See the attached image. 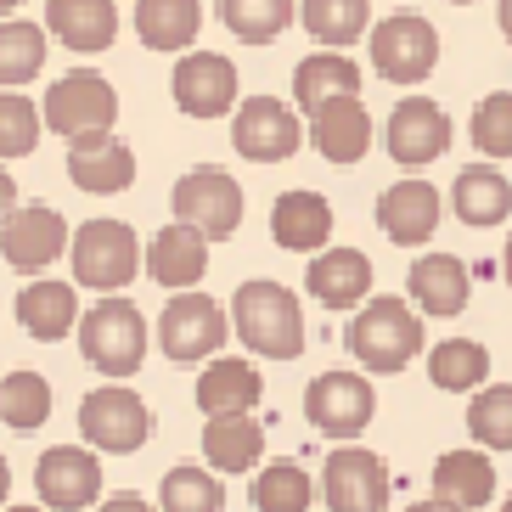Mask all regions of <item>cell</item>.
<instances>
[{"label":"cell","instance_id":"obj_1","mask_svg":"<svg viewBox=\"0 0 512 512\" xmlns=\"http://www.w3.org/2000/svg\"><path fill=\"white\" fill-rule=\"evenodd\" d=\"M231 332L259 361H293L304 349V304L282 282H242L231 299Z\"/></svg>","mask_w":512,"mask_h":512},{"label":"cell","instance_id":"obj_2","mask_svg":"<svg viewBox=\"0 0 512 512\" xmlns=\"http://www.w3.org/2000/svg\"><path fill=\"white\" fill-rule=\"evenodd\" d=\"M344 349L366 366V372L394 377V372H406L422 349H428V338H422V316L411 310V304H400V299H366L361 310L349 316V327H344Z\"/></svg>","mask_w":512,"mask_h":512},{"label":"cell","instance_id":"obj_3","mask_svg":"<svg viewBox=\"0 0 512 512\" xmlns=\"http://www.w3.org/2000/svg\"><path fill=\"white\" fill-rule=\"evenodd\" d=\"M79 355L102 377H136L141 361H147V321H141V310L130 299H119V293L91 304L85 321H79Z\"/></svg>","mask_w":512,"mask_h":512},{"label":"cell","instance_id":"obj_4","mask_svg":"<svg viewBox=\"0 0 512 512\" xmlns=\"http://www.w3.org/2000/svg\"><path fill=\"white\" fill-rule=\"evenodd\" d=\"M68 265H74L79 287H96V293H119V287L136 282V271H147V248L124 220H85L74 231V248H68Z\"/></svg>","mask_w":512,"mask_h":512},{"label":"cell","instance_id":"obj_5","mask_svg":"<svg viewBox=\"0 0 512 512\" xmlns=\"http://www.w3.org/2000/svg\"><path fill=\"white\" fill-rule=\"evenodd\" d=\"M231 316L220 310V299L209 293H175L158 316V349H164L175 366H209L220 349H226Z\"/></svg>","mask_w":512,"mask_h":512},{"label":"cell","instance_id":"obj_6","mask_svg":"<svg viewBox=\"0 0 512 512\" xmlns=\"http://www.w3.org/2000/svg\"><path fill=\"white\" fill-rule=\"evenodd\" d=\"M366 46H372V68L394 85H422L439 62V34L422 12H389L383 23H372Z\"/></svg>","mask_w":512,"mask_h":512},{"label":"cell","instance_id":"obj_7","mask_svg":"<svg viewBox=\"0 0 512 512\" xmlns=\"http://www.w3.org/2000/svg\"><path fill=\"white\" fill-rule=\"evenodd\" d=\"M79 434L91 439L96 451L130 456L152 439V406L141 394H130L124 383H102L79 400Z\"/></svg>","mask_w":512,"mask_h":512},{"label":"cell","instance_id":"obj_8","mask_svg":"<svg viewBox=\"0 0 512 512\" xmlns=\"http://www.w3.org/2000/svg\"><path fill=\"white\" fill-rule=\"evenodd\" d=\"M169 209H175V220L197 226L209 242H226V237H237V226H242V186L231 181L226 169L197 164L175 181Z\"/></svg>","mask_w":512,"mask_h":512},{"label":"cell","instance_id":"obj_9","mask_svg":"<svg viewBox=\"0 0 512 512\" xmlns=\"http://www.w3.org/2000/svg\"><path fill=\"white\" fill-rule=\"evenodd\" d=\"M394 496L389 462L366 445H338L321 462V501L332 512H383Z\"/></svg>","mask_w":512,"mask_h":512},{"label":"cell","instance_id":"obj_10","mask_svg":"<svg viewBox=\"0 0 512 512\" xmlns=\"http://www.w3.org/2000/svg\"><path fill=\"white\" fill-rule=\"evenodd\" d=\"M40 107H46V130L74 141V136L113 130V119H119V91H113L96 68H74V74L51 79V91Z\"/></svg>","mask_w":512,"mask_h":512},{"label":"cell","instance_id":"obj_11","mask_svg":"<svg viewBox=\"0 0 512 512\" xmlns=\"http://www.w3.org/2000/svg\"><path fill=\"white\" fill-rule=\"evenodd\" d=\"M304 417H310V428L327 434V439H355V434H366L372 417H377V389L361 372H321V377H310V389H304Z\"/></svg>","mask_w":512,"mask_h":512},{"label":"cell","instance_id":"obj_12","mask_svg":"<svg viewBox=\"0 0 512 512\" xmlns=\"http://www.w3.org/2000/svg\"><path fill=\"white\" fill-rule=\"evenodd\" d=\"M68 248H74V231H68V220H62L51 203H23V209L0 226V254H6V265L23 271V276H46Z\"/></svg>","mask_w":512,"mask_h":512},{"label":"cell","instance_id":"obj_13","mask_svg":"<svg viewBox=\"0 0 512 512\" xmlns=\"http://www.w3.org/2000/svg\"><path fill=\"white\" fill-rule=\"evenodd\" d=\"M304 141V124L299 113L276 96H248V102L231 113V147L248 158V164H282L293 158Z\"/></svg>","mask_w":512,"mask_h":512},{"label":"cell","instance_id":"obj_14","mask_svg":"<svg viewBox=\"0 0 512 512\" xmlns=\"http://www.w3.org/2000/svg\"><path fill=\"white\" fill-rule=\"evenodd\" d=\"M383 147H389V158L400 169L434 164L451 147V113L434 96H406V102H394L389 124H383Z\"/></svg>","mask_w":512,"mask_h":512},{"label":"cell","instance_id":"obj_15","mask_svg":"<svg viewBox=\"0 0 512 512\" xmlns=\"http://www.w3.org/2000/svg\"><path fill=\"white\" fill-rule=\"evenodd\" d=\"M169 96L186 119H226L237 113V68H231L220 51H186L175 62V79H169Z\"/></svg>","mask_w":512,"mask_h":512},{"label":"cell","instance_id":"obj_16","mask_svg":"<svg viewBox=\"0 0 512 512\" xmlns=\"http://www.w3.org/2000/svg\"><path fill=\"white\" fill-rule=\"evenodd\" d=\"M34 490H40V507L51 512H85L102 496V462L85 445H51L34 462Z\"/></svg>","mask_w":512,"mask_h":512},{"label":"cell","instance_id":"obj_17","mask_svg":"<svg viewBox=\"0 0 512 512\" xmlns=\"http://www.w3.org/2000/svg\"><path fill=\"white\" fill-rule=\"evenodd\" d=\"M439 214H445V197L422 175H406V181H394L377 197V226H383V237L394 248H422L439 231Z\"/></svg>","mask_w":512,"mask_h":512},{"label":"cell","instance_id":"obj_18","mask_svg":"<svg viewBox=\"0 0 512 512\" xmlns=\"http://www.w3.org/2000/svg\"><path fill=\"white\" fill-rule=\"evenodd\" d=\"M68 181L91 197H113L130 192L136 181V152L124 147L113 130H96V136H74L68 141Z\"/></svg>","mask_w":512,"mask_h":512},{"label":"cell","instance_id":"obj_19","mask_svg":"<svg viewBox=\"0 0 512 512\" xmlns=\"http://www.w3.org/2000/svg\"><path fill=\"white\" fill-rule=\"evenodd\" d=\"M209 248L214 242L197 226L169 220V226L147 242V276L158 287H169V293H192V287L203 282V271H209Z\"/></svg>","mask_w":512,"mask_h":512},{"label":"cell","instance_id":"obj_20","mask_svg":"<svg viewBox=\"0 0 512 512\" xmlns=\"http://www.w3.org/2000/svg\"><path fill=\"white\" fill-rule=\"evenodd\" d=\"M271 237L276 248H287V254H327L332 242V203L321 192H310V186H299V192H282L271 203Z\"/></svg>","mask_w":512,"mask_h":512},{"label":"cell","instance_id":"obj_21","mask_svg":"<svg viewBox=\"0 0 512 512\" xmlns=\"http://www.w3.org/2000/svg\"><path fill=\"white\" fill-rule=\"evenodd\" d=\"M304 287L327 310H355V304L372 299V259L361 248H327L304 265Z\"/></svg>","mask_w":512,"mask_h":512},{"label":"cell","instance_id":"obj_22","mask_svg":"<svg viewBox=\"0 0 512 512\" xmlns=\"http://www.w3.org/2000/svg\"><path fill=\"white\" fill-rule=\"evenodd\" d=\"M310 141L327 164H361L372 152V113L361 96H338L321 113H310Z\"/></svg>","mask_w":512,"mask_h":512},{"label":"cell","instance_id":"obj_23","mask_svg":"<svg viewBox=\"0 0 512 512\" xmlns=\"http://www.w3.org/2000/svg\"><path fill=\"white\" fill-rule=\"evenodd\" d=\"M46 29L68 51L96 57L119 40V6L113 0H46Z\"/></svg>","mask_w":512,"mask_h":512},{"label":"cell","instance_id":"obj_24","mask_svg":"<svg viewBox=\"0 0 512 512\" xmlns=\"http://www.w3.org/2000/svg\"><path fill=\"white\" fill-rule=\"evenodd\" d=\"M406 293L428 316H462L467 299H473V271L456 254H422V259H411Z\"/></svg>","mask_w":512,"mask_h":512},{"label":"cell","instance_id":"obj_25","mask_svg":"<svg viewBox=\"0 0 512 512\" xmlns=\"http://www.w3.org/2000/svg\"><path fill=\"white\" fill-rule=\"evenodd\" d=\"M259 394H265L259 366L242 361V355H214L203 366V377H197V406H203V417H242V411L259 406Z\"/></svg>","mask_w":512,"mask_h":512},{"label":"cell","instance_id":"obj_26","mask_svg":"<svg viewBox=\"0 0 512 512\" xmlns=\"http://www.w3.org/2000/svg\"><path fill=\"white\" fill-rule=\"evenodd\" d=\"M17 321H23V332L29 338H40V344H57V338H68V332H79V293L74 282H51V276H34L23 293H17Z\"/></svg>","mask_w":512,"mask_h":512},{"label":"cell","instance_id":"obj_27","mask_svg":"<svg viewBox=\"0 0 512 512\" xmlns=\"http://www.w3.org/2000/svg\"><path fill=\"white\" fill-rule=\"evenodd\" d=\"M496 462H490V451H479V445H467V451H445L434 462V496L451 501V507L462 512H479L490 507V496H496Z\"/></svg>","mask_w":512,"mask_h":512},{"label":"cell","instance_id":"obj_28","mask_svg":"<svg viewBox=\"0 0 512 512\" xmlns=\"http://www.w3.org/2000/svg\"><path fill=\"white\" fill-rule=\"evenodd\" d=\"M338 96H361V68H355V57H344V51H316V57H304L293 68V102H299L304 119L321 113L327 102H338Z\"/></svg>","mask_w":512,"mask_h":512},{"label":"cell","instance_id":"obj_29","mask_svg":"<svg viewBox=\"0 0 512 512\" xmlns=\"http://www.w3.org/2000/svg\"><path fill=\"white\" fill-rule=\"evenodd\" d=\"M451 209L462 226H501V220H512V181L501 175V169L490 164H473L456 175L451 186Z\"/></svg>","mask_w":512,"mask_h":512},{"label":"cell","instance_id":"obj_30","mask_svg":"<svg viewBox=\"0 0 512 512\" xmlns=\"http://www.w3.org/2000/svg\"><path fill=\"white\" fill-rule=\"evenodd\" d=\"M203 456L214 473H254L265 456V428L254 422V411L242 417H209L203 422Z\"/></svg>","mask_w":512,"mask_h":512},{"label":"cell","instance_id":"obj_31","mask_svg":"<svg viewBox=\"0 0 512 512\" xmlns=\"http://www.w3.org/2000/svg\"><path fill=\"white\" fill-rule=\"evenodd\" d=\"M203 29V6L197 0H136V34L147 51H192Z\"/></svg>","mask_w":512,"mask_h":512},{"label":"cell","instance_id":"obj_32","mask_svg":"<svg viewBox=\"0 0 512 512\" xmlns=\"http://www.w3.org/2000/svg\"><path fill=\"white\" fill-rule=\"evenodd\" d=\"M299 23L310 29V40H321L327 51L355 46L361 34H372V0H304Z\"/></svg>","mask_w":512,"mask_h":512},{"label":"cell","instance_id":"obj_33","mask_svg":"<svg viewBox=\"0 0 512 512\" xmlns=\"http://www.w3.org/2000/svg\"><path fill=\"white\" fill-rule=\"evenodd\" d=\"M428 377L445 394H479L490 383V349L473 338H445L439 349H428Z\"/></svg>","mask_w":512,"mask_h":512},{"label":"cell","instance_id":"obj_34","mask_svg":"<svg viewBox=\"0 0 512 512\" xmlns=\"http://www.w3.org/2000/svg\"><path fill=\"white\" fill-rule=\"evenodd\" d=\"M46 34L29 17H6L0 23V91H23L40 68H46Z\"/></svg>","mask_w":512,"mask_h":512},{"label":"cell","instance_id":"obj_35","mask_svg":"<svg viewBox=\"0 0 512 512\" xmlns=\"http://www.w3.org/2000/svg\"><path fill=\"white\" fill-rule=\"evenodd\" d=\"M293 17H299L293 0H220V23H226L237 40H248V46H271V40H282Z\"/></svg>","mask_w":512,"mask_h":512},{"label":"cell","instance_id":"obj_36","mask_svg":"<svg viewBox=\"0 0 512 512\" xmlns=\"http://www.w3.org/2000/svg\"><path fill=\"white\" fill-rule=\"evenodd\" d=\"M321 496V484L304 473L299 462H265V473L254 479V507L259 512H310Z\"/></svg>","mask_w":512,"mask_h":512},{"label":"cell","instance_id":"obj_37","mask_svg":"<svg viewBox=\"0 0 512 512\" xmlns=\"http://www.w3.org/2000/svg\"><path fill=\"white\" fill-rule=\"evenodd\" d=\"M226 484L214 467H169L158 484V512H220Z\"/></svg>","mask_w":512,"mask_h":512},{"label":"cell","instance_id":"obj_38","mask_svg":"<svg viewBox=\"0 0 512 512\" xmlns=\"http://www.w3.org/2000/svg\"><path fill=\"white\" fill-rule=\"evenodd\" d=\"M51 417V383L40 372H6L0 377V422L17 428V434H34L46 428Z\"/></svg>","mask_w":512,"mask_h":512},{"label":"cell","instance_id":"obj_39","mask_svg":"<svg viewBox=\"0 0 512 512\" xmlns=\"http://www.w3.org/2000/svg\"><path fill=\"white\" fill-rule=\"evenodd\" d=\"M467 434L479 451H512V383H484L467 406Z\"/></svg>","mask_w":512,"mask_h":512},{"label":"cell","instance_id":"obj_40","mask_svg":"<svg viewBox=\"0 0 512 512\" xmlns=\"http://www.w3.org/2000/svg\"><path fill=\"white\" fill-rule=\"evenodd\" d=\"M46 130V107H34L23 91H0V164L29 158Z\"/></svg>","mask_w":512,"mask_h":512},{"label":"cell","instance_id":"obj_41","mask_svg":"<svg viewBox=\"0 0 512 512\" xmlns=\"http://www.w3.org/2000/svg\"><path fill=\"white\" fill-rule=\"evenodd\" d=\"M473 147H479L490 164L512 158V91H490L473 107Z\"/></svg>","mask_w":512,"mask_h":512},{"label":"cell","instance_id":"obj_42","mask_svg":"<svg viewBox=\"0 0 512 512\" xmlns=\"http://www.w3.org/2000/svg\"><path fill=\"white\" fill-rule=\"evenodd\" d=\"M17 209H23V203H17V181H12V169H0V226H6V220H12Z\"/></svg>","mask_w":512,"mask_h":512},{"label":"cell","instance_id":"obj_43","mask_svg":"<svg viewBox=\"0 0 512 512\" xmlns=\"http://www.w3.org/2000/svg\"><path fill=\"white\" fill-rule=\"evenodd\" d=\"M96 512H158V507H152L147 496H130V490H124V496H107Z\"/></svg>","mask_w":512,"mask_h":512},{"label":"cell","instance_id":"obj_44","mask_svg":"<svg viewBox=\"0 0 512 512\" xmlns=\"http://www.w3.org/2000/svg\"><path fill=\"white\" fill-rule=\"evenodd\" d=\"M406 512H462V507H451V501H439V496H428V501H411Z\"/></svg>","mask_w":512,"mask_h":512},{"label":"cell","instance_id":"obj_45","mask_svg":"<svg viewBox=\"0 0 512 512\" xmlns=\"http://www.w3.org/2000/svg\"><path fill=\"white\" fill-rule=\"evenodd\" d=\"M496 17H501V34L512 40V0H501V12H496Z\"/></svg>","mask_w":512,"mask_h":512},{"label":"cell","instance_id":"obj_46","mask_svg":"<svg viewBox=\"0 0 512 512\" xmlns=\"http://www.w3.org/2000/svg\"><path fill=\"white\" fill-rule=\"evenodd\" d=\"M6 490H12V467H6V456H0V501H6Z\"/></svg>","mask_w":512,"mask_h":512},{"label":"cell","instance_id":"obj_47","mask_svg":"<svg viewBox=\"0 0 512 512\" xmlns=\"http://www.w3.org/2000/svg\"><path fill=\"white\" fill-rule=\"evenodd\" d=\"M17 6H23V0H0V23H6V17L17 12Z\"/></svg>","mask_w":512,"mask_h":512},{"label":"cell","instance_id":"obj_48","mask_svg":"<svg viewBox=\"0 0 512 512\" xmlns=\"http://www.w3.org/2000/svg\"><path fill=\"white\" fill-rule=\"evenodd\" d=\"M501 265H507V282H512V237H507V254H501Z\"/></svg>","mask_w":512,"mask_h":512},{"label":"cell","instance_id":"obj_49","mask_svg":"<svg viewBox=\"0 0 512 512\" xmlns=\"http://www.w3.org/2000/svg\"><path fill=\"white\" fill-rule=\"evenodd\" d=\"M0 512H51V507H0Z\"/></svg>","mask_w":512,"mask_h":512},{"label":"cell","instance_id":"obj_50","mask_svg":"<svg viewBox=\"0 0 512 512\" xmlns=\"http://www.w3.org/2000/svg\"><path fill=\"white\" fill-rule=\"evenodd\" d=\"M501 512H512V496H507V501H501Z\"/></svg>","mask_w":512,"mask_h":512},{"label":"cell","instance_id":"obj_51","mask_svg":"<svg viewBox=\"0 0 512 512\" xmlns=\"http://www.w3.org/2000/svg\"><path fill=\"white\" fill-rule=\"evenodd\" d=\"M451 6H473V0H451Z\"/></svg>","mask_w":512,"mask_h":512}]
</instances>
